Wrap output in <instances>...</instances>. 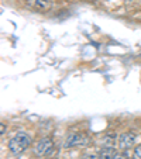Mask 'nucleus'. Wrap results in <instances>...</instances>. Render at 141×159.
Instances as JSON below:
<instances>
[{
  "instance_id": "obj_9",
  "label": "nucleus",
  "mask_w": 141,
  "mask_h": 159,
  "mask_svg": "<svg viewBox=\"0 0 141 159\" xmlns=\"http://www.w3.org/2000/svg\"><path fill=\"white\" fill-rule=\"evenodd\" d=\"M83 159H100L99 155H86Z\"/></svg>"
},
{
  "instance_id": "obj_3",
  "label": "nucleus",
  "mask_w": 141,
  "mask_h": 159,
  "mask_svg": "<svg viewBox=\"0 0 141 159\" xmlns=\"http://www.w3.org/2000/svg\"><path fill=\"white\" fill-rule=\"evenodd\" d=\"M26 6L34 11L45 13L52 9V2L51 0H26Z\"/></svg>"
},
{
  "instance_id": "obj_4",
  "label": "nucleus",
  "mask_w": 141,
  "mask_h": 159,
  "mask_svg": "<svg viewBox=\"0 0 141 159\" xmlns=\"http://www.w3.org/2000/svg\"><path fill=\"white\" fill-rule=\"evenodd\" d=\"M134 142H135L134 132H124V134H121L120 137H119V139H117V145H119V148H120L121 151L130 149V148L134 145Z\"/></svg>"
},
{
  "instance_id": "obj_1",
  "label": "nucleus",
  "mask_w": 141,
  "mask_h": 159,
  "mask_svg": "<svg viewBox=\"0 0 141 159\" xmlns=\"http://www.w3.org/2000/svg\"><path fill=\"white\" fill-rule=\"evenodd\" d=\"M31 144V135L27 132H17L14 137H12L9 141V151L13 155H20L23 153Z\"/></svg>"
},
{
  "instance_id": "obj_8",
  "label": "nucleus",
  "mask_w": 141,
  "mask_h": 159,
  "mask_svg": "<svg viewBox=\"0 0 141 159\" xmlns=\"http://www.w3.org/2000/svg\"><path fill=\"white\" fill-rule=\"evenodd\" d=\"M114 159H127V152L123 151V152H120V153H116Z\"/></svg>"
},
{
  "instance_id": "obj_10",
  "label": "nucleus",
  "mask_w": 141,
  "mask_h": 159,
  "mask_svg": "<svg viewBox=\"0 0 141 159\" xmlns=\"http://www.w3.org/2000/svg\"><path fill=\"white\" fill-rule=\"evenodd\" d=\"M4 134V124H2V135Z\"/></svg>"
},
{
  "instance_id": "obj_5",
  "label": "nucleus",
  "mask_w": 141,
  "mask_h": 159,
  "mask_svg": "<svg viewBox=\"0 0 141 159\" xmlns=\"http://www.w3.org/2000/svg\"><path fill=\"white\" fill-rule=\"evenodd\" d=\"M89 142V138H87L85 134H73L69 135L65 141V147L66 148H72V147H82V145H86Z\"/></svg>"
},
{
  "instance_id": "obj_2",
  "label": "nucleus",
  "mask_w": 141,
  "mask_h": 159,
  "mask_svg": "<svg viewBox=\"0 0 141 159\" xmlns=\"http://www.w3.org/2000/svg\"><path fill=\"white\" fill-rule=\"evenodd\" d=\"M52 151H54V142H52V139L48 138V137H44L34 147V155L40 156V158L41 156H48Z\"/></svg>"
},
{
  "instance_id": "obj_6",
  "label": "nucleus",
  "mask_w": 141,
  "mask_h": 159,
  "mask_svg": "<svg viewBox=\"0 0 141 159\" xmlns=\"http://www.w3.org/2000/svg\"><path fill=\"white\" fill-rule=\"evenodd\" d=\"M114 156H116L114 148L111 147V145H107V147H105L102 151H100L99 158L100 159H114Z\"/></svg>"
},
{
  "instance_id": "obj_7",
  "label": "nucleus",
  "mask_w": 141,
  "mask_h": 159,
  "mask_svg": "<svg viewBox=\"0 0 141 159\" xmlns=\"http://www.w3.org/2000/svg\"><path fill=\"white\" fill-rule=\"evenodd\" d=\"M131 159H141V145L134 148V152H133Z\"/></svg>"
}]
</instances>
